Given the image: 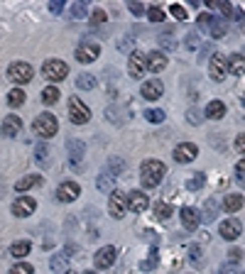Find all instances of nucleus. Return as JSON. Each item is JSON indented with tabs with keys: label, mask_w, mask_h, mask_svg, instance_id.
I'll return each instance as SVG.
<instances>
[{
	"label": "nucleus",
	"mask_w": 245,
	"mask_h": 274,
	"mask_svg": "<svg viewBox=\"0 0 245 274\" xmlns=\"http://www.w3.org/2000/svg\"><path fill=\"white\" fill-rule=\"evenodd\" d=\"M140 179H142V186L145 189H154L157 184L162 181V176L167 174V166L162 164L159 159H147V162H142L140 166Z\"/></svg>",
	"instance_id": "nucleus-1"
},
{
	"label": "nucleus",
	"mask_w": 245,
	"mask_h": 274,
	"mask_svg": "<svg viewBox=\"0 0 245 274\" xmlns=\"http://www.w3.org/2000/svg\"><path fill=\"white\" fill-rule=\"evenodd\" d=\"M199 30L208 32V37H211V39H221V37H226V32H228L226 20L213 18V15H208V13L199 15Z\"/></svg>",
	"instance_id": "nucleus-2"
},
{
	"label": "nucleus",
	"mask_w": 245,
	"mask_h": 274,
	"mask_svg": "<svg viewBox=\"0 0 245 274\" xmlns=\"http://www.w3.org/2000/svg\"><path fill=\"white\" fill-rule=\"evenodd\" d=\"M35 132H37L42 140H49V137H54L59 130V123H57V115H52V113H39L37 118H35Z\"/></svg>",
	"instance_id": "nucleus-3"
},
{
	"label": "nucleus",
	"mask_w": 245,
	"mask_h": 274,
	"mask_svg": "<svg viewBox=\"0 0 245 274\" xmlns=\"http://www.w3.org/2000/svg\"><path fill=\"white\" fill-rule=\"evenodd\" d=\"M42 73H44L47 81L57 83V81H64V78L69 76V66H66L61 59H47V61L42 64Z\"/></svg>",
	"instance_id": "nucleus-4"
},
{
	"label": "nucleus",
	"mask_w": 245,
	"mask_h": 274,
	"mask_svg": "<svg viewBox=\"0 0 245 274\" xmlns=\"http://www.w3.org/2000/svg\"><path fill=\"white\" fill-rule=\"evenodd\" d=\"M69 120H71L74 125H86V123L91 120L89 106H86L81 98H76V96H69Z\"/></svg>",
	"instance_id": "nucleus-5"
},
{
	"label": "nucleus",
	"mask_w": 245,
	"mask_h": 274,
	"mask_svg": "<svg viewBox=\"0 0 245 274\" xmlns=\"http://www.w3.org/2000/svg\"><path fill=\"white\" fill-rule=\"evenodd\" d=\"M32 66L27 64V61H15V64H10L8 66V78L13 81V83H18V86H22V83H30L32 81Z\"/></svg>",
	"instance_id": "nucleus-6"
},
{
	"label": "nucleus",
	"mask_w": 245,
	"mask_h": 274,
	"mask_svg": "<svg viewBox=\"0 0 245 274\" xmlns=\"http://www.w3.org/2000/svg\"><path fill=\"white\" fill-rule=\"evenodd\" d=\"M228 73V59L223 54H213L208 59V76L216 81V83H221L223 78H226Z\"/></svg>",
	"instance_id": "nucleus-7"
},
{
	"label": "nucleus",
	"mask_w": 245,
	"mask_h": 274,
	"mask_svg": "<svg viewBox=\"0 0 245 274\" xmlns=\"http://www.w3.org/2000/svg\"><path fill=\"white\" fill-rule=\"evenodd\" d=\"M115 259H118V250L113 245H106V247H101L94 255V264L96 269H111L115 264Z\"/></svg>",
	"instance_id": "nucleus-8"
},
{
	"label": "nucleus",
	"mask_w": 245,
	"mask_h": 274,
	"mask_svg": "<svg viewBox=\"0 0 245 274\" xmlns=\"http://www.w3.org/2000/svg\"><path fill=\"white\" fill-rule=\"evenodd\" d=\"M125 211H128V196L115 189L113 194H111V199H108V213H111L115 220H120L125 216Z\"/></svg>",
	"instance_id": "nucleus-9"
},
{
	"label": "nucleus",
	"mask_w": 245,
	"mask_h": 274,
	"mask_svg": "<svg viewBox=\"0 0 245 274\" xmlns=\"http://www.w3.org/2000/svg\"><path fill=\"white\" fill-rule=\"evenodd\" d=\"M101 54V47L98 44H89V42H84V44H78L74 52V59L78 64H94L96 59Z\"/></svg>",
	"instance_id": "nucleus-10"
},
{
	"label": "nucleus",
	"mask_w": 245,
	"mask_h": 274,
	"mask_svg": "<svg viewBox=\"0 0 245 274\" xmlns=\"http://www.w3.org/2000/svg\"><path fill=\"white\" fill-rule=\"evenodd\" d=\"M196 154H199V147L194 145V142H182V145L174 147V162H179V164H189V162H194L196 159Z\"/></svg>",
	"instance_id": "nucleus-11"
},
{
	"label": "nucleus",
	"mask_w": 245,
	"mask_h": 274,
	"mask_svg": "<svg viewBox=\"0 0 245 274\" xmlns=\"http://www.w3.org/2000/svg\"><path fill=\"white\" fill-rule=\"evenodd\" d=\"M147 71V56L142 52H130V59H128V73L132 78H142V73Z\"/></svg>",
	"instance_id": "nucleus-12"
},
{
	"label": "nucleus",
	"mask_w": 245,
	"mask_h": 274,
	"mask_svg": "<svg viewBox=\"0 0 245 274\" xmlns=\"http://www.w3.org/2000/svg\"><path fill=\"white\" fill-rule=\"evenodd\" d=\"M35 208H37V201H35L32 196H20V199L13 201V216H18V218H27V216L35 213Z\"/></svg>",
	"instance_id": "nucleus-13"
},
{
	"label": "nucleus",
	"mask_w": 245,
	"mask_h": 274,
	"mask_svg": "<svg viewBox=\"0 0 245 274\" xmlns=\"http://www.w3.org/2000/svg\"><path fill=\"white\" fill-rule=\"evenodd\" d=\"M66 152H69L71 164H81L84 157H86V145H84V140H78V137H69V140H66Z\"/></svg>",
	"instance_id": "nucleus-14"
},
{
	"label": "nucleus",
	"mask_w": 245,
	"mask_h": 274,
	"mask_svg": "<svg viewBox=\"0 0 245 274\" xmlns=\"http://www.w3.org/2000/svg\"><path fill=\"white\" fill-rule=\"evenodd\" d=\"M162 91H165V86H162V81L159 78H147L145 83H142V98L145 101H157V98H162Z\"/></svg>",
	"instance_id": "nucleus-15"
},
{
	"label": "nucleus",
	"mask_w": 245,
	"mask_h": 274,
	"mask_svg": "<svg viewBox=\"0 0 245 274\" xmlns=\"http://www.w3.org/2000/svg\"><path fill=\"white\" fill-rule=\"evenodd\" d=\"M78 194H81V189H78V184H76V181H64L57 189V199L61 203L76 201V199H78Z\"/></svg>",
	"instance_id": "nucleus-16"
},
{
	"label": "nucleus",
	"mask_w": 245,
	"mask_h": 274,
	"mask_svg": "<svg viewBox=\"0 0 245 274\" xmlns=\"http://www.w3.org/2000/svg\"><path fill=\"white\" fill-rule=\"evenodd\" d=\"M147 206H150V199H147L145 191H130L128 194V211L142 213V211H147Z\"/></svg>",
	"instance_id": "nucleus-17"
},
{
	"label": "nucleus",
	"mask_w": 245,
	"mask_h": 274,
	"mask_svg": "<svg viewBox=\"0 0 245 274\" xmlns=\"http://www.w3.org/2000/svg\"><path fill=\"white\" fill-rule=\"evenodd\" d=\"M240 233H243V225H240V220L238 218H226L223 223H221V238L223 240L240 238Z\"/></svg>",
	"instance_id": "nucleus-18"
},
{
	"label": "nucleus",
	"mask_w": 245,
	"mask_h": 274,
	"mask_svg": "<svg viewBox=\"0 0 245 274\" xmlns=\"http://www.w3.org/2000/svg\"><path fill=\"white\" fill-rule=\"evenodd\" d=\"M20 130H22V120H20L18 115H8L3 120V125H0V135L3 137H15Z\"/></svg>",
	"instance_id": "nucleus-19"
},
{
	"label": "nucleus",
	"mask_w": 245,
	"mask_h": 274,
	"mask_svg": "<svg viewBox=\"0 0 245 274\" xmlns=\"http://www.w3.org/2000/svg\"><path fill=\"white\" fill-rule=\"evenodd\" d=\"M179 216H182V225H184V230H196L199 223H201V216H199L191 206H184Z\"/></svg>",
	"instance_id": "nucleus-20"
},
{
	"label": "nucleus",
	"mask_w": 245,
	"mask_h": 274,
	"mask_svg": "<svg viewBox=\"0 0 245 274\" xmlns=\"http://www.w3.org/2000/svg\"><path fill=\"white\" fill-rule=\"evenodd\" d=\"M245 206V196H240V194H228L226 199L221 201V208L226 211V213H235V211H240Z\"/></svg>",
	"instance_id": "nucleus-21"
},
{
	"label": "nucleus",
	"mask_w": 245,
	"mask_h": 274,
	"mask_svg": "<svg viewBox=\"0 0 245 274\" xmlns=\"http://www.w3.org/2000/svg\"><path fill=\"white\" fill-rule=\"evenodd\" d=\"M147 69L154 73L167 69V56L162 54V52H150V54H147Z\"/></svg>",
	"instance_id": "nucleus-22"
},
{
	"label": "nucleus",
	"mask_w": 245,
	"mask_h": 274,
	"mask_svg": "<svg viewBox=\"0 0 245 274\" xmlns=\"http://www.w3.org/2000/svg\"><path fill=\"white\" fill-rule=\"evenodd\" d=\"M204 115L211 118V120H221L226 115V103L223 101H211L206 106V110H204Z\"/></svg>",
	"instance_id": "nucleus-23"
},
{
	"label": "nucleus",
	"mask_w": 245,
	"mask_h": 274,
	"mask_svg": "<svg viewBox=\"0 0 245 274\" xmlns=\"http://www.w3.org/2000/svg\"><path fill=\"white\" fill-rule=\"evenodd\" d=\"M49 269L57 274H66L69 272V255L64 252V255H54L49 259Z\"/></svg>",
	"instance_id": "nucleus-24"
},
{
	"label": "nucleus",
	"mask_w": 245,
	"mask_h": 274,
	"mask_svg": "<svg viewBox=\"0 0 245 274\" xmlns=\"http://www.w3.org/2000/svg\"><path fill=\"white\" fill-rule=\"evenodd\" d=\"M228 71L235 73V76H245V56L243 54L228 56Z\"/></svg>",
	"instance_id": "nucleus-25"
},
{
	"label": "nucleus",
	"mask_w": 245,
	"mask_h": 274,
	"mask_svg": "<svg viewBox=\"0 0 245 274\" xmlns=\"http://www.w3.org/2000/svg\"><path fill=\"white\" fill-rule=\"evenodd\" d=\"M42 184V176L39 174H30V176H22L15 181V191H27V189H35Z\"/></svg>",
	"instance_id": "nucleus-26"
},
{
	"label": "nucleus",
	"mask_w": 245,
	"mask_h": 274,
	"mask_svg": "<svg viewBox=\"0 0 245 274\" xmlns=\"http://www.w3.org/2000/svg\"><path fill=\"white\" fill-rule=\"evenodd\" d=\"M30 250H32V242L30 240H18V242H13L10 245V255L22 259L25 255H30Z\"/></svg>",
	"instance_id": "nucleus-27"
},
{
	"label": "nucleus",
	"mask_w": 245,
	"mask_h": 274,
	"mask_svg": "<svg viewBox=\"0 0 245 274\" xmlns=\"http://www.w3.org/2000/svg\"><path fill=\"white\" fill-rule=\"evenodd\" d=\"M218 199H208L206 203H204V216H201V220H206V223H211V220H216V216H218Z\"/></svg>",
	"instance_id": "nucleus-28"
},
{
	"label": "nucleus",
	"mask_w": 245,
	"mask_h": 274,
	"mask_svg": "<svg viewBox=\"0 0 245 274\" xmlns=\"http://www.w3.org/2000/svg\"><path fill=\"white\" fill-rule=\"evenodd\" d=\"M206 8H216V10H221V15L223 18H230L235 10H233V5L228 3V0H206Z\"/></svg>",
	"instance_id": "nucleus-29"
},
{
	"label": "nucleus",
	"mask_w": 245,
	"mask_h": 274,
	"mask_svg": "<svg viewBox=\"0 0 245 274\" xmlns=\"http://www.w3.org/2000/svg\"><path fill=\"white\" fill-rule=\"evenodd\" d=\"M76 86H78L81 91H94L96 88V76L94 73H78V76H76Z\"/></svg>",
	"instance_id": "nucleus-30"
},
{
	"label": "nucleus",
	"mask_w": 245,
	"mask_h": 274,
	"mask_svg": "<svg viewBox=\"0 0 245 274\" xmlns=\"http://www.w3.org/2000/svg\"><path fill=\"white\" fill-rule=\"evenodd\" d=\"M25 98H27V96H25L22 88H13V91L8 93V106H10V108H20V106L25 103Z\"/></svg>",
	"instance_id": "nucleus-31"
},
{
	"label": "nucleus",
	"mask_w": 245,
	"mask_h": 274,
	"mask_svg": "<svg viewBox=\"0 0 245 274\" xmlns=\"http://www.w3.org/2000/svg\"><path fill=\"white\" fill-rule=\"evenodd\" d=\"M123 169H125V162H123V157H111V162H108V176H120L123 174Z\"/></svg>",
	"instance_id": "nucleus-32"
},
{
	"label": "nucleus",
	"mask_w": 245,
	"mask_h": 274,
	"mask_svg": "<svg viewBox=\"0 0 245 274\" xmlns=\"http://www.w3.org/2000/svg\"><path fill=\"white\" fill-rule=\"evenodd\" d=\"M172 213H174V208H172V203H157L154 206V216H157V220H170Z\"/></svg>",
	"instance_id": "nucleus-33"
},
{
	"label": "nucleus",
	"mask_w": 245,
	"mask_h": 274,
	"mask_svg": "<svg viewBox=\"0 0 245 274\" xmlns=\"http://www.w3.org/2000/svg\"><path fill=\"white\" fill-rule=\"evenodd\" d=\"M57 101H59V88H57V86H47V88L42 91V103L54 106Z\"/></svg>",
	"instance_id": "nucleus-34"
},
{
	"label": "nucleus",
	"mask_w": 245,
	"mask_h": 274,
	"mask_svg": "<svg viewBox=\"0 0 245 274\" xmlns=\"http://www.w3.org/2000/svg\"><path fill=\"white\" fill-rule=\"evenodd\" d=\"M98 191H103V194H108V191H111V194H113V191H115V179H113V176L101 174V176H98Z\"/></svg>",
	"instance_id": "nucleus-35"
},
{
	"label": "nucleus",
	"mask_w": 245,
	"mask_h": 274,
	"mask_svg": "<svg viewBox=\"0 0 245 274\" xmlns=\"http://www.w3.org/2000/svg\"><path fill=\"white\" fill-rule=\"evenodd\" d=\"M69 13H71V18H74V20H84L86 15H89V5L78 0V3H74V5L69 8Z\"/></svg>",
	"instance_id": "nucleus-36"
},
{
	"label": "nucleus",
	"mask_w": 245,
	"mask_h": 274,
	"mask_svg": "<svg viewBox=\"0 0 245 274\" xmlns=\"http://www.w3.org/2000/svg\"><path fill=\"white\" fill-rule=\"evenodd\" d=\"M204 184H206V174H194V176L187 181V189L189 191H199Z\"/></svg>",
	"instance_id": "nucleus-37"
},
{
	"label": "nucleus",
	"mask_w": 245,
	"mask_h": 274,
	"mask_svg": "<svg viewBox=\"0 0 245 274\" xmlns=\"http://www.w3.org/2000/svg\"><path fill=\"white\" fill-rule=\"evenodd\" d=\"M123 110L118 108V106H111V108H106V118L111 120V123H115V125H123Z\"/></svg>",
	"instance_id": "nucleus-38"
},
{
	"label": "nucleus",
	"mask_w": 245,
	"mask_h": 274,
	"mask_svg": "<svg viewBox=\"0 0 245 274\" xmlns=\"http://www.w3.org/2000/svg\"><path fill=\"white\" fill-rule=\"evenodd\" d=\"M145 118H147V123H154V125H159V123H162V120H165V118H167V115H165V110H147V113H145Z\"/></svg>",
	"instance_id": "nucleus-39"
},
{
	"label": "nucleus",
	"mask_w": 245,
	"mask_h": 274,
	"mask_svg": "<svg viewBox=\"0 0 245 274\" xmlns=\"http://www.w3.org/2000/svg\"><path fill=\"white\" fill-rule=\"evenodd\" d=\"M147 18H150L152 22H165V20H167V15H165V10H162V8L152 5L150 10H147Z\"/></svg>",
	"instance_id": "nucleus-40"
},
{
	"label": "nucleus",
	"mask_w": 245,
	"mask_h": 274,
	"mask_svg": "<svg viewBox=\"0 0 245 274\" xmlns=\"http://www.w3.org/2000/svg\"><path fill=\"white\" fill-rule=\"evenodd\" d=\"M189 259L194 262V264H201V247L199 245H189Z\"/></svg>",
	"instance_id": "nucleus-41"
},
{
	"label": "nucleus",
	"mask_w": 245,
	"mask_h": 274,
	"mask_svg": "<svg viewBox=\"0 0 245 274\" xmlns=\"http://www.w3.org/2000/svg\"><path fill=\"white\" fill-rule=\"evenodd\" d=\"M35 162H37L39 166H47V147L39 145L37 149H35Z\"/></svg>",
	"instance_id": "nucleus-42"
},
{
	"label": "nucleus",
	"mask_w": 245,
	"mask_h": 274,
	"mask_svg": "<svg viewBox=\"0 0 245 274\" xmlns=\"http://www.w3.org/2000/svg\"><path fill=\"white\" fill-rule=\"evenodd\" d=\"M10 274H35V269H32V264H27V262H20V264H15V267L10 269Z\"/></svg>",
	"instance_id": "nucleus-43"
},
{
	"label": "nucleus",
	"mask_w": 245,
	"mask_h": 274,
	"mask_svg": "<svg viewBox=\"0 0 245 274\" xmlns=\"http://www.w3.org/2000/svg\"><path fill=\"white\" fill-rule=\"evenodd\" d=\"M201 47V39H199V32H189V37H187V49H199Z\"/></svg>",
	"instance_id": "nucleus-44"
},
{
	"label": "nucleus",
	"mask_w": 245,
	"mask_h": 274,
	"mask_svg": "<svg viewBox=\"0 0 245 274\" xmlns=\"http://www.w3.org/2000/svg\"><path fill=\"white\" fill-rule=\"evenodd\" d=\"M154 267H157V252H152L150 259L140 262V269H142V272H150V269H154Z\"/></svg>",
	"instance_id": "nucleus-45"
},
{
	"label": "nucleus",
	"mask_w": 245,
	"mask_h": 274,
	"mask_svg": "<svg viewBox=\"0 0 245 274\" xmlns=\"http://www.w3.org/2000/svg\"><path fill=\"white\" fill-rule=\"evenodd\" d=\"M170 15H174L177 20H187V10L182 5H170Z\"/></svg>",
	"instance_id": "nucleus-46"
},
{
	"label": "nucleus",
	"mask_w": 245,
	"mask_h": 274,
	"mask_svg": "<svg viewBox=\"0 0 245 274\" xmlns=\"http://www.w3.org/2000/svg\"><path fill=\"white\" fill-rule=\"evenodd\" d=\"M218 274H243V272H240L238 264H230V262H228V264H223V267L218 269Z\"/></svg>",
	"instance_id": "nucleus-47"
},
{
	"label": "nucleus",
	"mask_w": 245,
	"mask_h": 274,
	"mask_svg": "<svg viewBox=\"0 0 245 274\" xmlns=\"http://www.w3.org/2000/svg\"><path fill=\"white\" fill-rule=\"evenodd\" d=\"M118 49H120V52H128V49H132V37H123V39L118 42Z\"/></svg>",
	"instance_id": "nucleus-48"
},
{
	"label": "nucleus",
	"mask_w": 245,
	"mask_h": 274,
	"mask_svg": "<svg viewBox=\"0 0 245 274\" xmlns=\"http://www.w3.org/2000/svg\"><path fill=\"white\" fill-rule=\"evenodd\" d=\"M240 257H243V252H240L238 247H233V250L228 252V259H230V264H238V262H240Z\"/></svg>",
	"instance_id": "nucleus-49"
},
{
	"label": "nucleus",
	"mask_w": 245,
	"mask_h": 274,
	"mask_svg": "<svg viewBox=\"0 0 245 274\" xmlns=\"http://www.w3.org/2000/svg\"><path fill=\"white\" fill-rule=\"evenodd\" d=\"M128 8H130L132 15H142V13H145V8H142L140 3H135V0H130V3H128Z\"/></svg>",
	"instance_id": "nucleus-50"
},
{
	"label": "nucleus",
	"mask_w": 245,
	"mask_h": 274,
	"mask_svg": "<svg viewBox=\"0 0 245 274\" xmlns=\"http://www.w3.org/2000/svg\"><path fill=\"white\" fill-rule=\"evenodd\" d=\"M64 10V3L61 0H54V3H49V13H54V15H59Z\"/></svg>",
	"instance_id": "nucleus-51"
},
{
	"label": "nucleus",
	"mask_w": 245,
	"mask_h": 274,
	"mask_svg": "<svg viewBox=\"0 0 245 274\" xmlns=\"http://www.w3.org/2000/svg\"><path fill=\"white\" fill-rule=\"evenodd\" d=\"M189 123H191V125H199V123H201V118H199V110H196V108L189 110Z\"/></svg>",
	"instance_id": "nucleus-52"
},
{
	"label": "nucleus",
	"mask_w": 245,
	"mask_h": 274,
	"mask_svg": "<svg viewBox=\"0 0 245 274\" xmlns=\"http://www.w3.org/2000/svg\"><path fill=\"white\" fill-rule=\"evenodd\" d=\"M235 149H238L240 154H245V132H243V135H238V137H235Z\"/></svg>",
	"instance_id": "nucleus-53"
},
{
	"label": "nucleus",
	"mask_w": 245,
	"mask_h": 274,
	"mask_svg": "<svg viewBox=\"0 0 245 274\" xmlns=\"http://www.w3.org/2000/svg\"><path fill=\"white\" fill-rule=\"evenodd\" d=\"M159 44H162L165 49H174V47H177V44H174V39H167V35L159 37Z\"/></svg>",
	"instance_id": "nucleus-54"
},
{
	"label": "nucleus",
	"mask_w": 245,
	"mask_h": 274,
	"mask_svg": "<svg viewBox=\"0 0 245 274\" xmlns=\"http://www.w3.org/2000/svg\"><path fill=\"white\" fill-rule=\"evenodd\" d=\"M91 18H94V22H106V13H103V10H94Z\"/></svg>",
	"instance_id": "nucleus-55"
},
{
	"label": "nucleus",
	"mask_w": 245,
	"mask_h": 274,
	"mask_svg": "<svg viewBox=\"0 0 245 274\" xmlns=\"http://www.w3.org/2000/svg\"><path fill=\"white\" fill-rule=\"evenodd\" d=\"M235 174H238L240 179H243V176H245V159H240V162L235 164Z\"/></svg>",
	"instance_id": "nucleus-56"
},
{
	"label": "nucleus",
	"mask_w": 245,
	"mask_h": 274,
	"mask_svg": "<svg viewBox=\"0 0 245 274\" xmlns=\"http://www.w3.org/2000/svg\"><path fill=\"white\" fill-rule=\"evenodd\" d=\"M240 103H243V108H245V96H243V98H240Z\"/></svg>",
	"instance_id": "nucleus-57"
},
{
	"label": "nucleus",
	"mask_w": 245,
	"mask_h": 274,
	"mask_svg": "<svg viewBox=\"0 0 245 274\" xmlns=\"http://www.w3.org/2000/svg\"><path fill=\"white\" fill-rule=\"evenodd\" d=\"M66 274H76V272H71V269H69V272H66Z\"/></svg>",
	"instance_id": "nucleus-58"
},
{
	"label": "nucleus",
	"mask_w": 245,
	"mask_h": 274,
	"mask_svg": "<svg viewBox=\"0 0 245 274\" xmlns=\"http://www.w3.org/2000/svg\"><path fill=\"white\" fill-rule=\"evenodd\" d=\"M84 274H96V272H84Z\"/></svg>",
	"instance_id": "nucleus-59"
},
{
	"label": "nucleus",
	"mask_w": 245,
	"mask_h": 274,
	"mask_svg": "<svg viewBox=\"0 0 245 274\" xmlns=\"http://www.w3.org/2000/svg\"><path fill=\"white\" fill-rule=\"evenodd\" d=\"M243 32H245V22H243Z\"/></svg>",
	"instance_id": "nucleus-60"
}]
</instances>
